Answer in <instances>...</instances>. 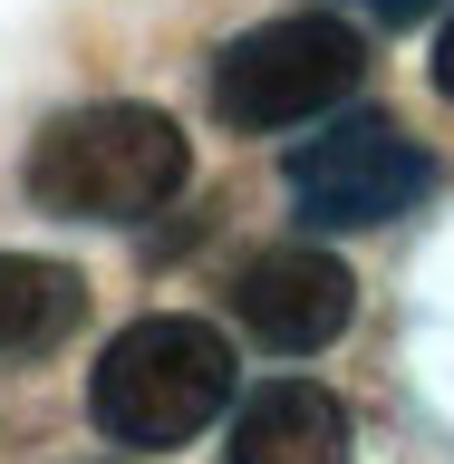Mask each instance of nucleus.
Listing matches in <instances>:
<instances>
[{"label":"nucleus","mask_w":454,"mask_h":464,"mask_svg":"<svg viewBox=\"0 0 454 464\" xmlns=\"http://www.w3.org/2000/svg\"><path fill=\"white\" fill-rule=\"evenodd\" d=\"M194 174V145L165 107L107 97V107H68L29 145V203L58 223H145L165 213Z\"/></svg>","instance_id":"f257e3e1"},{"label":"nucleus","mask_w":454,"mask_h":464,"mask_svg":"<svg viewBox=\"0 0 454 464\" xmlns=\"http://www.w3.org/2000/svg\"><path fill=\"white\" fill-rule=\"evenodd\" d=\"M232 406V339L213 319L155 310L136 329H116L87 368V416L97 435L136 445V455H165V445H194L213 416Z\"/></svg>","instance_id":"f03ea898"},{"label":"nucleus","mask_w":454,"mask_h":464,"mask_svg":"<svg viewBox=\"0 0 454 464\" xmlns=\"http://www.w3.org/2000/svg\"><path fill=\"white\" fill-rule=\"evenodd\" d=\"M368 49L348 20H319V10H290V20H261L242 39H223L213 58V116L242 126V136H271V126H300V116L339 107L358 87Z\"/></svg>","instance_id":"7ed1b4c3"},{"label":"nucleus","mask_w":454,"mask_h":464,"mask_svg":"<svg viewBox=\"0 0 454 464\" xmlns=\"http://www.w3.org/2000/svg\"><path fill=\"white\" fill-rule=\"evenodd\" d=\"M426 184H435V155L397 116H348L329 136L290 145V165H281V194L300 203L310 232H377L397 213H416Z\"/></svg>","instance_id":"20e7f679"},{"label":"nucleus","mask_w":454,"mask_h":464,"mask_svg":"<svg viewBox=\"0 0 454 464\" xmlns=\"http://www.w3.org/2000/svg\"><path fill=\"white\" fill-rule=\"evenodd\" d=\"M348 310H358V281H348V261L319 252V242H271V252H252L242 281H232V319H242L271 358H319V348L348 329Z\"/></svg>","instance_id":"39448f33"},{"label":"nucleus","mask_w":454,"mask_h":464,"mask_svg":"<svg viewBox=\"0 0 454 464\" xmlns=\"http://www.w3.org/2000/svg\"><path fill=\"white\" fill-rule=\"evenodd\" d=\"M223 464H348V406L319 377H271L242 397Z\"/></svg>","instance_id":"423d86ee"},{"label":"nucleus","mask_w":454,"mask_h":464,"mask_svg":"<svg viewBox=\"0 0 454 464\" xmlns=\"http://www.w3.org/2000/svg\"><path fill=\"white\" fill-rule=\"evenodd\" d=\"M78 319H87V281L68 261L0 252V358H49Z\"/></svg>","instance_id":"0eeeda50"},{"label":"nucleus","mask_w":454,"mask_h":464,"mask_svg":"<svg viewBox=\"0 0 454 464\" xmlns=\"http://www.w3.org/2000/svg\"><path fill=\"white\" fill-rule=\"evenodd\" d=\"M348 10H368V20H387V29H406V20H426L435 0H348Z\"/></svg>","instance_id":"6e6552de"},{"label":"nucleus","mask_w":454,"mask_h":464,"mask_svg":"<svg viewBox=\"0 0 454 464\" xmlns=\"http://www.w3.org/2000/svg\"><path fill=\"white\" fill-rule=\"evenodd\" d=\"M435 97L454 107V20H445V39H435Z\"/></svg>","instance_id":"1a4fd4ad"}]
</instances>
